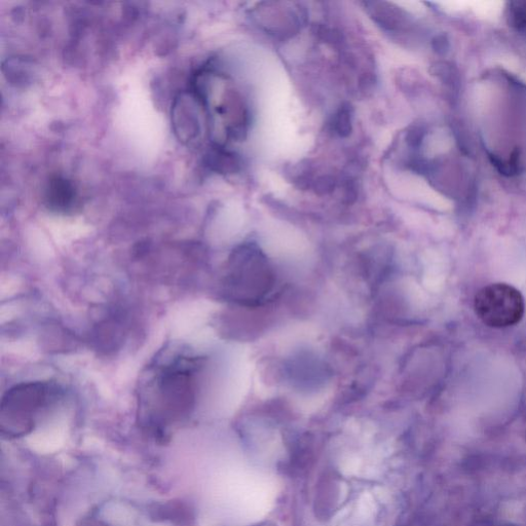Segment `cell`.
<instances>
[{
	"mask_svg": "<svg viewBox=\"0 0 526 526\" xmlns=\"http://www.w3.org/2000/svg\"><path fill=\"white\" fill-rule=\"evenodd\" d=\"M201 358L166 352L149 365L138 391L140 423L154 436L166 438L171 429L192 415L198 394Z\"/></svg>",
	"mask_w": 526,
	"mask_h": 526,
	"instance_id": "cell-1",
	"label": "cell"
},
{
	"mask_svg": "<svg viewBox=\"0 0 526 526\" xmlns=\"http://www.w3.org/2000/svg\"><path fill=\"white\" fill-rule=\"evenodd\" d=\"M61 395L57 385L47 382L22 383L11 388L0 405L2 433L10 438L27 435Z\"/></svg>",
	"mask_w": 526,
	"mask_h": 526,
	"instance_id": "cell-2",
	"label": "cell"
},
{
	"mask_svg": "<svg viewBox=\"0 0 526 526\" xmlns=\"http://www.w3.org/2000/svg\"><path fill=\"white\" fill-rule=\"evenodd\" d=\"M477 317L488 327L507 328L518 324L525 312L524 298L515 287L496 283L482 288L474 300Z\"/></svg>",
	"mask_w": 526,
	"mask_h": 526,
	"instance_id": "cell-3",
	"label": "cell"
},
{
	"mask_svg": "<svg viewBox=\"0 0 526 526\" xmlns=\"http://www.w3.org/2000/svg\"><path fill=\"white\" fill-rule=\"evenodd\" d=\"M207 118L202 101L192 89L182 91L174 98L171 107L172 130L183 145L194 147L200 143Z\"/></svg>",
	"mask_w": 526,
	"mask_h": 526,
	"instance_id": "cell-4",
	"label": "cell"
},
{
	"mask_svg": "<svg viewBox=\"0 0 526 526\" xmlns=\"http://www.w3.org/2000/svg\"><path fill=\"white\" fill-rule=\"evenodd\" d=\"M44 200L51 211L65 214L79 205V193L71 180L56 175L45 186Z\"/></svg>",
	"mask_w": 526,
	"mask_h": 526,
	"instance_id": "cell-5",
	"label": "cell"
},
{
	"mask_svg": "<svg viewBox=\"0 0 526 526\" xmlns=\"http://www.w3.org/2000/svg\"><path fill=\"white\" fill-rule=\"evenodd\" d=\"M207 164L211 170L220 174H235L241 169L238 156L224 149L220 144L210 149Z\"/></svg>",
	"mask_w": 526,
	"mask_h": 526,
	"instance_id": "cell-6",
	"label": "cell"
},
{
	"mask_svg": "<svg viewBox=\"0 0 526 526\" xmlns=\"http://www.w3.org/2000/svg\"><path fill=\"white\" fill-rule=\"evenodd\" d=\"M368 5L371 6V8L368 9L371 17L384 28L394 30L401 23V13L396 8L382 3H372Z\"/></svg>",
	"mask_w": 526,
	"mask_h": 526,
	"instance_id": "cell-7",
	"label": "cell"
},
{
	"mask_svg": "<svg viewBox=\"0 0 526 526\" xmlns=\"http://www.w3.org/2000/svg\"><path fill=\"white\" fill-rule=\"evenodd\" d=\"M334 130L341 137H349L353 132V108L350 104H344L336 112L334 119Z\"/></svg>",
	"mask_w": 526,
	"mask_h": 526,
	"instance_id": "cell-8",
	"label": "cell"
},
{
	"mask_svg": "<svg viewBox=\"0 0 526 526\" xmlns=\"http://www.w3.org/2000/svg\"><path fill=\"white\" fill-rule=\"evenodd\" d=\"M314 191L316 194L323 196L331 194L336 187L335 178L330 175H323L314 181Z\"/></svg>",
	"mask_w": 526,
	"mask_h": 526,
	"instance_id": "cell-9",
	"label": "cell"
},
{
	"mask_svg": "<svg viewBox=\"0 0 526 526\" xmlns=\"http://www.w3.org/2000/svg\"><path fill=\"white\" fill-rule=\"evenodd\" d=\"M78 526H108L105 522L95 518V517H89L84 518Z\"/></svg>",
	"mask_w": 526,
	"mask_h": 526,
	"instance_id": "cell-10",
	"label": "cell"
}]
</instances>
